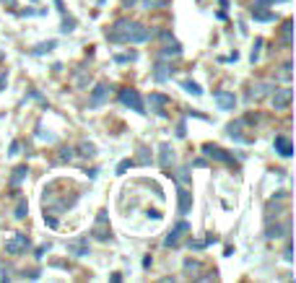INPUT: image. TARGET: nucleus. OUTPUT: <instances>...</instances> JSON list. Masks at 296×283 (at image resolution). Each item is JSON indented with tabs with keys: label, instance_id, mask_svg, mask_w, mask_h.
<instances>
[{
	"label": "nucleus",
	"instance_id": "39448f33",
	"mask_svg": "<svg viewBox=\"0 0 296 283\" xmlns=\"http://www.w3.org/2000/svg\"><path fill=\"white\" fill-rule=\"evenodd\" d=\"M107 99H109V86L107 84H96L94 88H91V94H89V107L91 109H99Z\"/></svg>",
	"mask_w": 296,
	"mask_h": 283
},
{
	"label": "nucleus",
	"instance_id": "2f4dec72",
	"mask_svg": "<svg viewBox=\"0 0 296 283\" xmlns=\"http://www.w3.org/2000/svg\"><path fill=\"white\" fill-rule=\"evenodd\" d=\"M26 211H29V205H26V200H18V208H16V218H24Z\"/></svg>",
	"mask_w": 296,
	"mask_h": 283
},
{
	"label": "nucleus",
	"instance_id": "7ed1b4c3",
	"mask_svg": "<svg viewBox=\"0 0 296 283\" xmlns=\"http://www.w3.org/2000/svg\"><path fill=\"white\" fill-rule=\"evenodd\" d=\"M190 234V224L187 221H179L174 229L166 234V239H164V247H177V244L182 242V236H187Z\"/></svg>",
	"mask_w": 296,
	"mask_h": 283
},
{
	"label": "nucleus",
	"instance_id": "f257e3e1",
	"mask_svg": "<svg viewBox=\"0 0 296 283\" xmlns=\"http://www.w3.org/2000/svg\"><path fill=\"white\" fill-rule=\"evenodd\" d=\"M107 39L112 44H143L151 39V31L143 24L130 21V18H119L107 29Z\"/></svg>",
	"mask_w": 296,
	"mask_h": 283
},
{
	"label": "nucleus",
	"instance_id": "393cba45",
	"mask_svg": "<svg viewBox=\"0 0 296 283\" xmlns=\"http://www.w3.org/2000/svg\"><path fill=\"white\" fill-rule=\"evenodd\" d=\"M267 91H270V86H267V84H260L257 88H249V96L260 99V96H265V94H267Z\"/></svg>",
	"mask_w": 296,
	"mask_h": 283
},
{
	"label": "nucleus",
	"instance_id": "4be33fe9",
	"mask_svg": "<svg viewBox=\"0 0 296 283\" xmlns=\"http://www.w3.org/2000/svg\"><path fill=\"white\" fill-rule=\"evenodd\" d=\"M182 88L184 91H187V94H192V96H200L203 94V88L195 84V81H192V78H187V81H182Z\"/></svg>",
	"mask_w": 296,
	"mask_h": 283
},
{
	"label": "nucleus",
	"instance_id": "c756f323",
	"mask_svg": "<svg viewBox=\"0 0 296 283\" xmlns=\"http://www.w3.org/2000/svg\"><path fill=\"white\" fill-rule=\"evenodd\" d=\"M50 50H55V42H47V44H39V47H34L31 52H34V55H44V52H50Z\"/></svg>",
	"mask_w": 296,
	"mask_h": 283
},
{
	"label": "nucleus",
	"instance_id": "7c9ffc66",
	"mask_svg": "<svg viewBox=\"0 0 296 283\" xmlns=\"http://www.w3.org/2000/svg\"><path fill=\"white\" fill-rule=\"evenodd\" d=\"M278 76H281L283 81H289V78H291V60H289V62H283V68L278 70Z\"/></svg>",
	"mask_w": 296,
	"mask_h": 283
},
{
	"label": "nucleus",
	"instance_id": "1a4fd4ad",
	"mask_svg": "<svg viewBox=\"0 0 296 283\" xmlns=\"http://www.w3.org/2000/svg\"><path fill=\"white\" fill-rule=\"evenodd\" d=\"M267 239H281V236H291V218H286L283 224H275L265 231Z\"/></svg>",
	"mask_w": 296,
	"mask_h": 283
},
{
	"label": "nucleus",
	"instance_id": "bb28decb",
	"mask_svg": "<svg viewBox=\"0 0 296 283\" xmlns=\"http://www.w3.org/2000/svg\"><path fill=\"white\" fill-rule=\"evenodd\" d=\"M130 167H135V161H133V159H122V161L117 164V174H125Z\"/></svg>",
	"mask_w": 296,
	"mask_h": 283
},
{
	"label": "nucleus",
	"instance_id": "20e7f679",
	"mask_svg": "<svg viewBox=\"0 0 296 283\" xmlns=\"http://www.w3.org/2000/svg\"><path fill=\"white\" fill-rule=\"evenodd\" d=\"M29 247H31V242H29V236H26V234H16L13 239L5 242V252H8V255H21V252H26Z\"/></svg>",
	"mask_w": 296,
	"mask_h": 283
},
{
	"label": "nucleus",
	"instance_id": "cd10ccee",
	"mask_svg": "<svg viewBox=\"0 0 296 283\" xmlns=\"http://www.w3.org/2000/svg\"><path fill=\"white\" fill-rule=\"evenodd\" d=\"M184 270H187L190 276H195V273L200 270V262L198 260H187V262H184Z\"/></svg>",
	"mask_w": 296,
	"mask_h": 283
},
{
	"label": "nucleus",
	"instance_id": "5701e85b",
	"mask_svg": "<svg viewBox=\"0 0 296 283\" xmlns=\"http://www.w3.org/2000/svg\"><path fill=\"white\" fill-rule=\"evenodd\" d=\"M68 250L76 255V257H83V255H89V250H86V239H78L76 244H70Z\"/></svg>",
	"mask_w": 296,
	"mask_h": 283
},
{
	"label": "nucleus",
	"instance_id": "aec40b11",
	"mask_svg": "<svg viewBox=\"0 0 296 283\" xmlns=\"http://www.w3.org/2000/svg\"><path fill=\"white\" fill-rule=\"evenodd\" d=\"M291 31H294V21H291V18H286L283 26H281V36H283V44H286V47H291V44H294Z\"/></svg>",
	"mask_w": 296,
	"mask_h": 283
},
{
	"label": "nucleus",
	"instance_id": "58836bf2",
	"mask_svg": "<svg viewBox=\"0 0 296 283\" xmlns=\"http://www.w3.org/2000/svg\"><path fill=\"white\" fill-rule=\"evenodd\" d=\"M203 247H206V242H190V250H195V252H200Z\"/></svg>",
	"mask_w": 296,
	"mask_h": 283
},
{
	"label": "nucleus",
	"instance_id": "c85d7f7f",
	"mask_svg": "<svg viewBox=\"0 0 296 283\" xmlns=\"http://www.w3.org/2000/svg\"><path fill=\"white\" fill-rule=\"evenodd\" d=\"M81 153H83V156H96L94 143H81Z\"/></svg>",
	"mask_w": 296,
	"mask_h": 283
},
{
	"label": "nucleus",
	"instance_id": "9b49d317",
	"mask_svg": "<svg viewBox=\"0 0 296 283\" xmlns=\"http://www.w3.org/2000/svg\"><path fill=\"white\" fill-rule=\"evenodd\" d=\"M270 102H273L275 109H289V104H291V88H275Z\"/></svg>",
	"mask_w": 296,
	"mask_h": 283
},
{
	"label": "nucleus",
	"instance_id": "412c9836",
	"mask_svg": "<svg viewBox=\"0 0 296 283\" xmlns=\"http://www.w3.org/2000/svg\"><path fill=\"white\" fill-rule=\"evenodd\" d=\"M141 55H138L135 50H130V52H117L115 55V62H119V65H127V62H135Z\"/></svg>",
	"mask_w": 296,
	"mask_h": 283
},
{
	"label": "nucleus",
	"instance_id": "423d86ee",
	"mask_svg": "<svg viewBox=\"0 0 296 283\" xmlns=\"http://www.w3.org/2000/svg\"><path fill=\"white\" fill-rule=\"evenodd\" d=\"M203 153L210 156V159H216V161H221V164H237V161H234V153L218 148V145H203Z\"/></svg>",
	"mask_w": 296,
	"mask_h": 283
},
{
	"label": "nucleus",
	"instance_id": "6ab92c4d",
	"mask_svg": "<svg viewBox=\"0 0 296 283\" xmlns=\"http://www.w3.org/2000/svg\"><path fill=\"white\" fill-rule=\"evenodd\" d=\"M26 174H29V167H16L13 174H11V179H8V185H11V187H18V185H21V182L26 179Z\"/></svg>",
	"mask_w": 296,
	"mask_h": 283
},
{
	"label": "nucleus",
	"instance_id": "79ce46f5",
	"mask_svg": "<svg viewBox=\"0 0 296 283\" xmlns=\"http://www.w3.org/2000/svg\"><path fill=\"white\" fill-rule=\"evenodd\" d=\"M18 145H21V143H13V145H11V151H8V156H16V153L21 151V148H18Z\"/></svg>",
	"mask_w": 296,
	"mask_h": 283
},
{
	"label": "nucleus",
	"instance_id": "6e6552de",
	"mask_svg": "<svg viewBox=\"0 0 296 283\" xmlns=\"http://www.w3.org/2000/svg\"><path fill=\"white\" fill-rule=\"evenodd\" d=\"M213 99H216L218 109H224V112H231V109L237 107V96L231 94V91H216Z\"/></svg>",
	"mask_w": 296,
	"mask_h": 283
},
{
	"label": "nucleus",
	"instance_id": "0eeeda50",
	"mask_svg": "<svg viewBox=\"0 0 296 283\" xmlns=\"http://www.w3.org/2000/svg\"><path fill=\"white\" fill-rule=\"evenodd\" d=\"M104 221H107V211H101V213L96 216V226H94V231H91V236H94V239H99V242H109V239H112V234L107 231Z\"/></svg>",
	"mask_w": 296,
	"mask_h": 283
},
{
	"label": "nucleus",
	"instance_id": "72a5a7b5",
	"mask_svg": "<svg viewBox=\"0 0 296 283\" xmlns=\"http://www.w3.org/2000/svg\"><path fill=\"white\" fill-rule=\"evenodd\" d=\"M138 161H141V164H148V161H151V153H148V148H141V151H138Z\"/></svg>",
	"mask_w": 296,
	"mask_h": 283
},
{
	"label": "nucleus",
	"instance_id": "9d476101",
	"mask_svg": "<svg viewBox=\"0 0 296 283\" xmlns=\"http://www.w3.org/2000/svg\"><path fill=\"white\" fill-rule=\"evenodd\" d=\"M148 104H151L153 114L164 117L166 114V104H169V96H166V94H151V96H148Z\"/></svg>",
	"mask_w": 296,
	"mask_h": 283
},
{
	"label": "nucleus",
	"instance_id": "ea45409f",
	"mask_svg": "<svg viewBox=\"0 0 296 283\" xmlns=\"http://www.w3.org/2000/svg\"><path fill=\"white\" fill-rule=\"evenodd\" d=\"M39 138H42V141H58L52 133H44V130H39Z\"/></svg>",
	"mask_w": 296,
	"mask_h": 283
},
{
	"label": "nucleus",
	"instance_id": "a878e982",
	"mask_svg": "<svg viewBox=\"0 0 296 283\" xmlns=\"http://www.w3.org/2000/svg\"><path fill=\"white\" fill-rule=\"evenodd\" d=\"M260 50H263V39H255V47H252V52H249V60L252 62L260 60Z\"/></svg>",
	"mask_w": 296,
	"mask_h": 283
},
{
	"label": "nucleus",
	"instance_id": "4468645a",
	"mask_svg": "<svg viewBox=\"0 0 296 283\" xmlns=\"http://www.w3.org/2000/svg\"><path fill=\"white\" fill-rule=\"evenodd\" d=\"M273 145H275V151H278L283 159H291V156H294V148H291V138H286V135H275Z\"/></svg>",
	"mask_w": 296,
	"mask_h": 283
},
{
	"label": "nucleus",
	"instance_id": "f8f14e48",
	"mask_svg": "<svg viewBox=\"0 0 296 283\" xmlns=\"http://www.w3.org/2000/svg\"><path fill=\"white\" fill-rule=\"evenodd\" d=\"M242 127H244V120L229 122V125H226V135H229V138H234L237 143H249V138L242 133Z\"/></svg>",
	"mask_w": 296,
	"mask_h": 283
},
{
	"label": "nucleus",
	"instance_id": "e433bc0d",
	"mask_svg": "<svg viewBox=\"0 0 296 283\" xmlns=\"http://www.w3.org/2000/svg\"><path fill=\"white\" fill-rule=\"evenodd\" d=\"M60 29H62V31H73V29H76V21H73V18L68 16V18H65V24H62Z\"/></svg>",
	"mask_w": 296,
	"mask_h": 283
},
{
	"label": "nucleus",
	"instance_id": "dca6fc26",
	"mask_svg": "<svg viewBox=\"0 0 296 283\" xmlns=\"http://www.w3.org/2000/svg\"><path fill=\"white\" fill-rule=\"evenodd\" d=\"M166 42L169 44L161 47V57H177V55H182V47H179V42L174 39V36H166Z\"/></svg>",
	"mask_w": 296,
	"mask_h": 283
},
{
	"label": "nucleus",
	"instance_id": "ddd939ff",
	"mask_svg": "<svg viewBox=\"0 0 296 283\" xmlns=\"http://www.w3.org/2000/svg\"><path fill=\"white\" fill-rule=\"evenodd\" d=\"M174 76V68H172V62H156L153 65V78L159 81V84H164V81H169Z\"/></svg>",
	"mask_w": 296,
	"mask_h": 283
},
{
	"label": "nucleus",
	"instance_id": "4c0bfd02",
	"mask_svg": "<svg viewBox=\"0 0 296 283\" xmlns=\"http://www.w3.org/2000/svg\"><path fill=\"white\" fill-rule=\"evenodd\" d=\"M291 250H294V247H291V244H286V252H283V257H286V260H289V262L294 260V252H291Z\"/></svg>",
	"mask_w": 296,
	"mask_h": 283
},
{
	"label": "nucleus",
	"instance_id": "2eb2a0df",
	"mask_svg": "<svg viewBox=\"0 0 296 283\" xmlns=\"http://www.w3.org/2000/svg\"><path fill=\"white\" fill-rule=\"evenodd\" d=\"M177 200H179V213L192 211V195L187 193V187H177Z\"/></svg>",
	"mask_w": 296,
	"mask_h": 283
},
{
	"label": "nucleus",
	"instance_id": "c9c22d12",
	"mask_svg": "<svg viewBox=\"0 0 296 283\" xmlns=\"http://www.w3.org/2000/svg\"><path fill=\"white\" fill-rule=\"evenodd\" d=\"M177 179H179V182H187V179H190V169L182 167V169L177 171Z\"/></svg>",
	"mask_w": 296,
	"mask_h": 283
},
{
	"label": "nucleus",
	"instance_id": "f704fd0d",
	"mask_svg": "<svg viewBox=\"0 0 296 283\" xmlns=\"http://www.w3.org/2000/svg\"><path fill=\"white\" fill-rule=\"evenodd\" d=\"M275 3H289V0H255V5H263V8L275 5Z\"/></svg>",
	"mask_w": 296,
	"mask_h": 283
},
{
	"label": "nucleus",
	"instance_id": "c03bdc74",
	"mask_svg": "<svg viewBox=\"0 0 296 283\" xmlns=\"http://www.w3.org/2000/svg\"><path fill=\"white\" fill-rule=\"evenodd\" d=\"M5 81H8V76H5V73H0V88L5 86Z\"/></svg>",
	"mask_w": 296,
	"mask_h": 283
},
{
	"label": "nucleus",
	"instance_id": "37998d69",
	"mask_svg": "<svg viewBox=\"0 0 296 283\" xmlns=\"http://www.w3.org/2000/svg\"><path fill=\"white\" fill-rule=\"evenodd\" d=\"M55 5H58V11L65 13V3H62V0H55Z\"/></svg>",
	"mask_w": 296,
	"mask_h": 283
},
{
	"label": "nucleus",
	"instance_id": "a19ab883",
	"mask_svg": "<svg viewBox=\"0 0 296 283\" xmlns=\"http://www.w3.org/2000/svg\"><path fill=\"white\" fill-rule=\"evenodd\" d=\"M184 133H187V130H184V120L177 125V138H184Z\"/></svg>",
	"mask_w": 296,
	"mask_h": 283
},
{
	"label": "nucleus",
	"instance_id": "b1692460",
	"mask_svg": "<svg viewBox=\"0 0 296 283\" xmlns=\"http://www.w3.org/2000/svg\"><path fill=\"white\" fill-rule=\"evenodd\" d=\"M169 0H143V8L146 11H156V8H166Z\"/></svg>",
	"mask_w": 296,
	"mask_h": 283
},
{
	"label": "nucleus",
	"instance_id": "f03ea898",
	"mask_svg": "<svg viewBox=\"0 0 296 283\" xmlns=\"http://www.w3.org/2000/svg\"><path fill=\"white\" fill-rule=\"evenodd\" d=\"M117 99H119V104H122V107H127V109H133V112H138V114H146L143 99H141V94H138L135 88H130V86L119 88V94H117Z\"/></svg>",
	"mask_w": 296,
	"mask_h": 283
},
{
	"label": "nucleus",
	"instance_id": "f3484780",
	"mask_svg": "<svg viewBox=\"0 0 296 283\" xmlns=\"http://www.w3.org/2000/svg\"><path fill=\"white\" fill-rule=\"evenodd\" d=\"M172 161H174V148H172L169 143H161V153H159V167L169 169V167H172Z\"/></svg>",
	"mask_w": 296,
	"mask_h": 283
},
{
	"label": "nucleus",
	"instance_id": "473e14b6",
	"mask_svg": "<svg viewBox=\"0 0 296 283\" xmlns=\"http://www.w3.org/2000/svg\"><path fill=\"white\" fill-rule=\"evenodd\" d=\"M73 159V151L70 148H60L58 151V161H70Z\"/></svg>",
	"mask_w": 296,
	"mask_h": 283
},
{
	"label": "nucleus",
	"instance_id": "a211bd4d",
	"mask_svg": "<svg viewBox=\"0 0 296 283\" xmlns=\"http://www.w3.org/2000/svg\"><path fill=\"white\" fill-rule=\"evenodd\" d=\"M252 18H255V21H260V24H267V21H275V13H270L263 5H252Z\"/></svg>",
	"mask_w": 296,
	"mask_h": 283
}]
</instances>
